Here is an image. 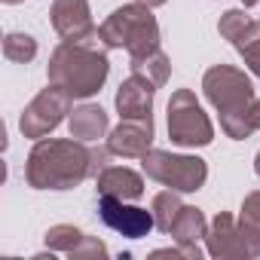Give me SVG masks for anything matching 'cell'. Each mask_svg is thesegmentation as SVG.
<instances>
[{
    "label": "cell",
    "instance_id": "6da1fadb",
    "mask_svg": "<svg viewBox=\"0 0 260 260\" xmlns=\"http://www.w3.org/2000/svg\"><path fill=\"white\" fill-rule=\"evenodd\" d=\"M25 178L34 190H74L95 178L92 147L77 138H40L28 153Z\"/></svg>",
    "mask_w": 260,
    "mask_h": 260
},
{
    "label": "cell",
    "instance_id": "7a4b0ae2",
    "mask_svg": "<svg viewBox=\"0 0 260 260\" xmlns=\"http://www.w3.org/2000/svg\"><path fill=\"white\" fill-rule=\"evenodd\" d=\"M107 46L101 43V31L89 40H61L46 64V77L52 86L64 89L71 98H92L101 92L110 74Z\"/></svg>",
    "mask_w": 260,
    "mask_h": 260
},
{
    "label": "cell",
    "instance_id": "3957f363",
    "mask_svg": "<svg viewBox=\"0 0 260 260\" xmlns=\"http://www.w3.org/2000/svg\"><path fill=\"white\" fill-rule=\"evenodd\" d=\"M202 92H205L208 104L217 110L220 128L226 138L245 141L248 135H254L251 104L257 95H254V83L248 80L245 71H239L233 64H214L202 77Z\"/></svg>",
    "mask_w": 260,
    "mask_h": 260
},
{
    "label": "cell",
    "instance_id": "277c9868",
    "mask_svg": "<svg viewBox=\"0 0 260 260\" xmlns=\"http://www.w3.org/2000/svg\"><path fill=\"white\" fill-rule=\"evenodd\" d=\"M101 43L107 49H125L128 58L150 55L159 49V22L144 4H125L101 22Z\"/></svg>",
    "mask_w": 260,
    "mask_h": 260
},
{
    "label": "cell",
    "instance_id": "5b68a950",
    "mask_svg": "<svg viewBox=\"0 0 260 260\" xmlns=\"http://www.w3.org/2000/svg\"><path fill=\"white\" fill-rule=\"evenodd\" d=\"M141 169L150 181L172 187L178 193H196L208 181V166L199 156H184V153H169V150H147L141 156Z\"/></svg>",
    "mask_w": 260,
    "mask_h": 260
},
{
    "label": "cell",
    "instance_id": "8992f818",
    "mask_svg": "<svg viewBox=\"0 0 260 260\" xmlns=\"http://www.w3.org/2000/svg\"><path fill=\"white\" fill-rule=\"evenodd\" d=\"M169 138L178 147H208L214 141V125L193 89H178L169 98Z\"/></svg>",
    "mask_w": 260,
    "mask_h": 260
},
{
    "label": "cell",
    "instance_id": "52a82bcc",
    "mask_svg": "<svg viewBox=\"0 0 260 260\" xmlns=\"http://www.w3.org/2000/svg\"><path fill=\"white\" fill-rule=\"evenodd\" d=\"M71 95L64 92V89H58V86H46V89H40L37 95H34V101L22 110V116H19V128H22V135L25 138H34V141H40V138H46L49 132H55V128L64 122V116H71Z\"/></svg>",
    "mask_w": 260,
    "mask_h": 260
},
{
    "label": "cell",
    "instance_id": "ba28073f",
    "mask_svg": "<svg viewBox=\"0 0 260 260\" xmlns=\"http://www.w3.org/2000/svg\"><path fill=\"white\" fill-rule=\"evenodd\" d=\"M98 217L104 226L116 230L125 239H144L156 226L153 211L128 205L125 199H116V196H98Z\"/></svg>",
    "mask_w": 260,
    "mask_h": 260
},
{
    "label": "cell",
    "instance_id": "9c48e42d",
    "mask_svg": "<svg viewBox=\"0 0 260 260\" xmlns=\"http://www.w3.org/2000/svg\"><path fill=\"white\" fill-rule=\"evenodd\" d=\"M49 22L61 40H89L98 34V28L92 22L89 0H52Z\"/></svg>",
    "mask_w": 260,
    "mask_h": 260
},
{
    "label": "cell",
    "instance_id": "30bf717a",
    "mask_svg": "<svg viewBox=\"0 0 260 260\" xmlns=\"http://www.w3.org/2000/svg\"><path fill=\"white\" fill-rule=\"evenodd\" d=\"M153 144V119H122L107 135V147L113 156L141 159Z\"/></svg>",
    "mask_w": 260,
    "mask_h": 260
},
{
    "label": "cell",
    "instance_id": "8fae6325",
    "mask_svg": "<svg viewBox=\"0 0 260 260\" xmlns=\"http://www.w3.org/2000/svg\"><path fill=\"white\" fill-rule=\"evenodd\" d=\"M205 251L214 260H245V245L239 236V220L230 211H217L205 233Z\"/></svg>",
    "mask_w": 260,
    "mask_h": 260
},
{
    "label": "cell",
    "instance_id": "7c38bea8",
    "mask_svg": "<svg viewBox=\"0 0 260 260\" xmlns=\"http://www.w3.org/2000/svg\"><path fill=\"white\" fill-rule=\"evenodd\" d=\"M153 98H156V86L132 74L116 89V110L122 119H153Z\"/></svg>",
    "mask_w": 260,
    "mask_h": 260
},
{
    "label": "cell",
    "instance_id": "4fadbf2b",
    "mask_svg": "<svg viewBox=\"0 0 260 260\" xmlns=\"http://www.w3.org/2000/svg\"><path fill=\"white\" fill-rule=\"evenodd\" d=\"M95 190H98V196H116L125 202H135L144 196V178L128 166H107L104 172H98Z\"/></svg>",
    "mask_w": 260,
    "mask_h": 260
},
{
    "label": "cell",
    "instance_id": "5bb4252c",
    "mask_svg": "<svg viewBox=\"0 0 260 260\" xmlns=\"http://www.w3.org/2000/svg\"><path fill=\"white\" fill-rule=\"evenodd\" d=\"M107 125H110L107 110H104V107H98V104H80V107H74V110H71V116H68L71 138L86 141V144H92V141L104 138V135H107Z\"/></svg>",
    "mask_w": 260,
    "mask_h": 260
},
{
    "label": "cell",
    "instance_id": "9a60e30c",
    "mask_svg": "<svg viewBox=\"0 0 260 260\" xmlns=\"http://www.w3.org/2000/svg\"><path fill=\"white\" fill-rule=\"evenodd\" d=\"M239 236L245 245V260L260 257V190L248 193L239 214Z\"/></svg>",
    "mask_w": 260,
    "mask_h": 260
},
{
    "label": "cell",
    "instance_id": "2e32d148",
    "mask_svg": "<svg viewBox=\"0 0 260 260\" xmlns=\"http://www.w3.org/2000/svg\"><path fill=\"white\" fill-rule=\"evenodd\" d=\"M217 31H220V37L230 40V43L236 46V52H239V49H245L254 37H260V22L248 19L242 10H226V13L220 16V22H217Z\"/></svg>",
    "mask_w": 260,
    "mask_h": 260
},
{
    "label": "cell",
    "instance_id": "e0dca14e",
    "mask_svg": "<svg viewBox=\"0 0 260 260\" xmlns=\"http://www.w3.org/2000/svg\"><path fill=\"white\" fill-rule=\"evenodd\" d=\"M205 233H208V220H205V214L196 205H184L178 220L169 230V236L175 242H184V245H196L199 239H205Z\"/></svg>",
    "mask_w": 260,
    "mask_h": 260
},
{
    "label": "cell",
    "instance_id": "ac0fdd59",
    "mask_svg": "<svg viewBox=\"0 0 260 260\" xmlns=\"http://www.w3.org/2000/svg\"><path fill=\"white\" fill-rule=\"evenodd\" d=\"M128 68H132V74H138V77L150 80L156 89H159V86H166V83H169V77H172V61H169V55L162 52V46H159L156 52H150V55L128 58Z\"/></svg>",
    "mask_w": 260,
    "mask_h": 260
},
{
    "label": "cell",
    "instance_id": "d6986e66",
    "mask_svg": "<svg viewBox=\"0 0 260 260\" xmlns=\"http://www.w3.org/2000/svg\"><path fill=\"white\" fill-rule=\"evenodd\" d=\"M181 208H184V202H181L178 190H172V187H169V190L156 193V196H153V202H150V211H153L156 230H159V233H169V230H172V223L178 220Z\"/></svg>",
    "mask_w": 260,
    "mask_h": 260
},
{
    "label": "cell",
    "instance_id": "ffe728a7",
    "mask_svg": "<svg viewBox=\"0 0 260 260\" xmlns=\"http://www.w3.org/2000/svg\"><path fill=\"white\" fill-rule=\"evenodd\" d=\"M83 239H86V233L77 230V226H71V223H55V226H49L46 236H43V242H46L49 251H55V254H68V257L83 245Z\"/></svg>",
    "mask_w": 260,
    "mask_h": 260
},
{
    "label": "cell",
    "instance_id": "44dd1931",
    "mask_svg": "<svg viewBox=\"0 0 260 260\" xmlns=\"http://www.w3.org/2000/svg\"><path fill=\"white\" fill-rule=\"evenodd\" d=\"M4 58L16 61V64H31L37 58V40L31 34H22V31H13L4 37Z\"/></svg>",
    "mask_w": 260,
    "mask_h": 260
},
{
    "label": "cell",
    "instance_id": "7402d4cb",
    "mask_svg": "<svg viewBox=\"0 0 260 260\" xmlns=\"http://www.w3.org/2000/svg\"><path fill=\"white\" fill-rule=\"evenodd\" d=\"M107 254H110V251H107V245H104L98 236H86L83 245H80L71 257H74V260H95V257H107Z\"/></svg>",
    "mask_w": 260,
    "mask_h": 260
},
{
    "label": "cell",
    "instance_id": "603a6c76",
    "mask_svg": "<svg viewBox=\"0 0 260 260\" xmlns=\"http://www.w3.org/2000/svg\"><path fill=\"white\" fill-rule=\"evenodd\" d=\"M153 257H184V260H202V248H199V242H196V245H184V242H178V248H159V251H153Z\"/></svg>",
    "mask_w": 260,
    "mask_h": 260
},
{
    "label": "cell",
    "instance_id": "cb8c5ba5",
    "mask_svg": "<svg viewBox=\"0 0 260 260\" xmlns=\"http://www.w3.org/2000/svg\"><path fill=\"white\" fill-rule=\"evenodd\" d=\"M239 55H242V61L248 64V71L260 80V37H254L245 49H239Z\"/></svg>",
    "mask_w": 260,
    "mask_h": 260
},
{
    "label": "cell",
    "instance_id": "d4e9b609",
    "mask_svg": "<svg viewBox=\"0 0 260 260\" xmlns=\"http://www.w3.org/2000/svg\"><path fill=\"white\" fill-rule=\"evenodd\" d=\"M251 125H254V132L260 128V98H254V104H251Z\"/></svg>",
    "mask_w": 260,
    "mask_h": 260
},
{
    "label": "cell",
    "instance_id": "484cf974",
    "mask_svg": "<svg viewBox=\"0 0 260 260\" xmlns=\"http://www.w3.org/2000/svg\"><path fill=\"white\" fill-rule=\"evenodd\" d=\"M138 4H144V7H150V10H156V7L169 4V0H138Z\"/></svg>",
    "mask_w": 260,
    "mask_h": 260
},
{
    "label": "cell",
    "instance_id": "4316f807",
    "mask_svg": "<svg viewBox=\"0 0 260 260\" xmlns=\"http://www.w3.org/2000/svg\"><path fill=\"white\" fill-rule=\"evenodd\" d=\"M257 4H260V0H242V7H245V10H248V7H257Z\"/></svg>",
    "mask_w": 260,
    "mask_h": 260
},
{
    "label": "cell",
    "instance_id": "83f0119b",
    "mask_svg": "<svg viewBox=\"0 0 260 260\" xmlns=\"http://www.w3.org/2000/svg\"><path fill=\"white\" fill-rule=\"evenodd\" d=\"M254 172H257V178H260V153L254 156Z\"/></svg>",
    "mask_w": 260,
    "mask_h": 260
},
{
    "label": "cell",
    "instance_id": "f1b7e54d",
    "mask_svg": "<svg viewBox=\"0 0 260 260\" xmlns=\"http://www.w3.org/2000/svg\"><path fill=\"white\" fill-rule=\"evenodd\" d=\"M4 4H10V7H16V4H25V0H4Z\"/></svg>",
    "mask_w": 260,
    "mask_h": 260
}]
</instances>
